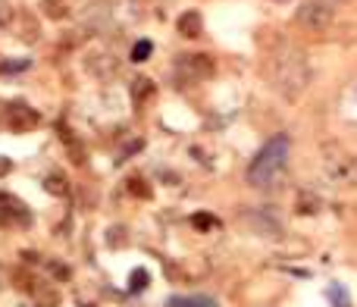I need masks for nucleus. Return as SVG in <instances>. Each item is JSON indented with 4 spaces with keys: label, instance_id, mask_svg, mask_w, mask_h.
Here are the masks:
<instances>
[{
    "label": "nucleus",
    "instance_id": "obj_1",
    "mask_svg": "<svg viewBox=\"0 0 357 307\" xmlns=\"http://www.w3.org/2000/svg\"><path fill=\"white\" fill-rule=\"evenodd\" d=\"M269 81H273V91L279 94L282 100L294 104V100L304 97L307 85L313 79V69H310V60L301 47L294 44H279V47L269 54Z\"/></svg>",
    "mask_w": 357,
    "mask_h": 307
},
{
    "label": "nucleus",
    "instance_id": "obj_2",
    "mask_svg": "<svg viewBox=\"0 0 357 307\" xmlns=\"http://www.w3.org/2000/svg\"><path fill=\"white\" fill-rule=\"evenodd\" d=\"M288 160H292V141H288V135H273L260 148V154L251 160L244 179H248L251 188L276 191V188H282V182L288 175Z\"/></svg>",
    "mask_w": 357,
    "mask_h": 307
},
{
    "label": "nucleus",
    "instance_id": "obj_3",
    "mask_svg": "<svg viewBox=\"0 0 357 307\" xmlns=\"http://www.w3.org/2000/svg\"><path fill=\"white\" fill-rule=\"evenodd\" d=\"M216 72V63L207 54H179L173 63V75L179 85H200V81H210Z\"/></svg>",
    "mask_w": 357,
    "mask_h": 307
},
{
    "label": "nucleus",
    "instance_id": "obj_4",
    "mask_svg": "<svg viewBox=\"0 0 357 307\" xmlns=\"http://www.w3.org/2000/svg\"><path fill=\"white\" fill-rule=\"evenodd\" d=\"M238 226H244L251 235L263 238V242H279L285 235L282 223L269 210H263V207H244V210H238Z\"/></svg>",
    "mask_w": 357,
    "mask_h": 307
},
{
    "label": "nucleus",
    "instance_id": "obj_5",
    "mask_svg": "<svg viewBox=\"0 0 357 307\" xmlns=\"http://www.w3.org/2000/svg\"><path fill=\"white\" fill-rule=\"evenodd\" d=\"M294 22H298V29L310 31V35H323L332 25V6L326 0H304L294 10Z\"/></svg>",
    "mask_w": 357,
    "mask_h": 307
},
{
    "label": "nucleus",
    "instance_id": "obj_6",
    "mask_svg": "<svg viewBox=\"0 0 357 307\" xmlns=\"http://www.w3.org/2000/svg\"><path fill=\"white\" fill-rule=\"evenodd\" d=\"M79 22H81V31H88L91 38H100L113 29V22H116V10H113L106 0H94V3H88L85 10H81Z\"/></svg>",
    "mask_w": 357,
    "mask_h": 307
},
{
    "label": "nucleus",
    "instance_id": "obj_7",
    "mask_svg": "<svg viewBox=\"0 0 357 307\" xmlns=\"http://www.w3.org/2000/svg\"><path fill=\"white\" fill-rule=\"evenodd\" d=\"M119 66H122V63H119L116 50H110V47H94V50H88V56H85V69L100 81L116 79Z\"/></svg>",
    "mask_w": 357,
    "mask_h": 307
},
{
    "label": "nucleus",
    "instance_id": "obj_8",
    "mask_svg": "<svg viewBox=\"0 0 357 307\" xmlns=\"http://www.w3.org/2000/svg\"><path fill=\"white\" fill-rule=\"evenodd\" d=\"M326 175H329L332 185L357 188V157H335V160H326Z\"/></svg>",
    "mask_w": 357,
    "mask_h": 307
},
{
    "label": "nucleus",
    "instance_id": "obj_9",
    "mask_svg": "<svg viewBox=\"0 0 357 307\" xmlns=\"http://www.w3.org/2000/svg\"><path fill=\"white\" fill-rule=\"evenodd\" d=\"M129 97H132V107H135L138 113L150 110V107H154V100H157L154 79H148V75H135V79H132V85H129Z\"/></svg>",
    "mask_w": 357,
    "mask_h": 307
},
{
    "label": "nucleus",
    "instance_id": "obj_10",
    "mask_svg": "<svg viewBox=\"0 0 357 307\" xmlns=\"http://www.w3.org/2000/svg\"><path fill=\"white\" fill-rule=\"evenodd\" d=\"M60 141H63V148H66V157L72 160V166H85L88 163V148H85V141L69 129V125H60Z\"/></svg>",
    "mask_w": 357,
    "mask_h": 307
},
{
    "label": "nucleus",
    "instance_id": "obj_11",
    "mask_svg": "<svg viewBox=\"0 0 357 307\" xmlns=\"http://www.w3.org/2000/svg\"><path fill=\"white\" fill-rule=\"evenodd\" d=\"M38 123H41L38 110H31V107H25V104L10 107V125H13L16 132H31Z\"/></svg>",
    "mask_w": 357,
    "mask_h": 307
},
{
    "label": "nucleus",
    "instance_id": "obj_12",
    "mask_svg": "<svg viewBox=\"0 0 357 307\" xmlns=\"http://www.w3.org/2000/svg\"><path fill=\"white\" fill-rule=\"evenodd\" d=\"M175 29H179L182 38H200L204 35V16H200L198 10H188V13H182L179 16Z\"/></svg>",
    "mask_w": 357,
    "mask_h": 307
},
{
    "label": "nucleus",
    "instance_id": "obj_13",
    "mask_svg": "<svg viewBox=\"0 0 357 307\" xmlns=\"http://www.w3.org/2000/svg\"><path fill=\"white\" fill-rule=\"evenodd\" d=\"M19 38H22L25 44H35L38 38H41V25H38V19L31 16V13H19Z\"/></svg>",
    "mask_w": 357,
    "mask_h": 307
},
{
    "label": "nucleus",
    "instance_id": "obj_14",
    "mask_svg": "<svg viewBox=\"0 0 357 307\" xmlns=\"http://www.w3.org/2000/svg\"><path fill=\"white\" fill-rule=\"evenodd\" d=\"M166 307H219L210 294H191V298H169Z\"/></svg>",
    "mask_w": 357,
    "mask_h": 307
},
{
    "label": "nucleus",
    "instance_id": "obj_15",
    "mask_svg": "<svg viewBox=\"0 0 357 307\" xmlns=\"http://www.w3.org/2000/svg\"><path fill=\"white\" fill-rule=\"evenodd\" d=\"M41 13L54 22H60L69 16V0H41Z\"/></svg>",
    "mask_w": 357,
    "mask_h": 307
},
{
    "label": "nucleus",
    "instance_id": "obj_16",
    "mask_svg": "<svg viewBox=\"0 0 357 307\" xmlns=\"http://www.w3.org/2000/svg\"><path fill=\"white\" fill-rule=\"evenodd\" d=\"M44 188H47V194H54V198H66L69 194V182H66V175L63 173H47Z\"/></svg>",
    "mask_w": 357,
    "mask_h": 307
},
{
    "label": "nucleus",
    "instance_id": "obj_17",
    "mask_svg": "<svg viewBox=\"0 0 357 307\" xmlns=\"http://www.w3.org/2000/svg\"><path fill=\"white\" fill-rule=\"evenodd\" d=\"M125 185H129V191L135 194V198H141V200H150L154 198V188L148 185V179H144V175H129V179H125Z\"/></svg>",
    "mask_w": 357,
    "mask_h": 307
},
{
    "label": "nucleus",
    "instance_id": "obj_18",
    "mask_svg": "<svg viewBox=\"0 0 357 307\" xmlns=\"http://www.w3.org/2000/svg\"><path fill=\"white\" fill-rule=\"evenodd\" d=\"M13 279H16V285L22 288L25 294H31V298H35V294L44 288V282H38L35 276H31V273H25V269H16V276H13Z\"/></svg>",
    "mask_w": 357,
    "mask_h": 307
},
{
    "label": "nucleus",
    "instance_id": "obj_19",
    "mask_svg": "<svg viewBox=\"0 0 357 307\" xmlns=\"http://www.w3.org/2000/svg\"><path fill=\"white\" fill-rule=\"evenodd\" d=\"M298 213H304V217H313V213H319V198L313 191H298Z\"/></svg>",
    "mask_w": 357,
    "mask_h": 307
},
{
    "label": "nucleus",
    "instance_id": "obj_20",
    "mask_svg": "<svg viewBox=\"0 0 357 307\" xmlns=\"http://www.w3.org/2000/svg\"><path fill=\"white\" fill-rule=\"evenodd\" d=\"M129 238H125V226H110L106 229V248H125Z\"/></svg>",
    "mask_w": 357,
    "mask_h": 307
},
{
    "label": "nucleus",
    "instance_id": "obj_21",
    "mask_svg": "<svg viewBox=\"0 0 357 307\" xmlns=\"http://www.w3.org/2000/svg\"><path fill=\"white\" fill-rule=\"evenodd\" d=\"M35 301H38V307H56V304H60V294H56L50 285H44L41 292L35 294Z\"/></svg>",
    "mask_w": 357,
    "mask_h": 307
},
{
    "label": "nucleus",
    "instance_id": "obj_22",
    "mask_svg": "<svg viewBox=\"0 0 357 307\" xmlns=\"http://www.w3.org/2000/svg\"><path fill=\"white\" fill-rule=\"evenodd\" d=\"M148 282H150L148 269H132V276H129V292H141V288H148Z\"/></svg>",
    "mask_w": 357,
    "mask_h": 307
},
{
    "label": "nucleus",
    "instance_id": "obj_23",
    "mask_svg": "<svg viewBox=\"0 0 357 307\" xmlns=\"http://www.w3.org/2000/svg\"><path fill=\"white\" fill-rule=\"evenodd\" d=\"M191 223L198 226L200 232H210V229H216V226H219V219H216V217H210V213H194Z\"/></svg>",
    "mask_w": 357,
    "mask_h": 307
},
{
    "label": "nucleus",
    "instance_id": "obj_24",
    "mask_svg": "<svg viewBox=\"0 0 357 307\" xmlns=\"http://www.w3.org/2000/svg\"><path fill=\"white\" fill-rule=\"evenodd\" d=\"M44 267H47V273L54 276V279H60V282H66L69 276H72V269L63 267V263H56V260H44Z\"/></svg>",
    "mask_w": 357,
    "mask_h": 307
},
{
    "label": "nucleus",
    "instance_id": "obj_25",
    "mask_svg": "<svg viewBox=\"0 0 357 307\" xmlns=\"http://www.w3.org/2000/svg\"><path fill=\"white\" fill-rule=\"evenodd\" d=\"M150 50H154V44H150V41H138L135 47H132V60H135V63H144V60L150 56Z\"/></svg>",
    "mask_w": 357,
    "mask_h": 307
},
{
    "label": "nucleus",
    "instance_id": "obj_26",
    "mask_svg": "<svg viewBox=\"0 0 357 307\" xmlns=\"http://www.w3.org/2000/svg\"><path fill=\"white\" fill-rule=\"evenodd\" d=\"M329 301H332L335 307H351V298H348V294H344L338 285H332V288H329Z\"/></svg>",
    "mask_w": 357,
    "mask_h": 307
},
{
    "label": "nucleus",
    "instance_id": "obj_27",
    "mask_svg": "<svg viewBox=\"0 0 357 307\" xmlns=\"http://www.w3.org/2000/svg\"><path fill=\"white\" fill-rule=\"evenodd\" d=\"M10 173H13V160L0 157V179H3V175H10Z\"/></svg>",
    "mask_w": 357,
    "mask_h": 307
},
{
    "label": "nucleus",
    "instance_id": "obj_28",
    "mask_svg": "<svg viewBox=\"0 0 357 307\" xmlns=\"http://www.w3.org/2000/svg\"><path fill=\"white\" fill-rule=\"evenodd\" d=\"M3 285H6V269L0 267V288H3Z\"/></svg>",
    "mask_w": 357,
    "mask_h": 307
},
{
    "label": "nucleus",
    "instance_id": "obj_29",
    "mask_svg": "<svg viewBox=\"0 0 357 307\" xmlns=\"http://www.w3.org/2000/svg\"><path fill=\"white\" fill-rule=\"evenodd\" d=\"M326 3H329V6H332V3H344V0H326Z\"/></svg>",
    "mask_w": 357,
    "mask_h": 307
}]
</instances>
